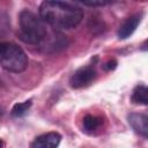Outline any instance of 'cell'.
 <instances>
[{"label":"cell","mask_w":148,"mask_h":148,"mask_svg":"<svg viewBox=\"0 0 148 148\" xmlns=\"http://www.w3.org/2000/svg\"><path fill=\"white\" fill-rule=\"evenodd\" d=\"M39 16L44 23L57 29H72L80 24L83 10L72 3L47 0L39 7Z\"/></svg>","instance_id":"1"},{"label":"cell","mask_w":148,"mask_h":148,"mask_svg":"<svg viewBox=\"0 0 148 148\" xmlns=\"http://www.w3.org/2000/svg\"><path fill=\"white\" fill-rule=\"evenodd\" d=\"M18 23V36L24 43L36 45L42 43L47 36L45 23L42 21L40 17H38L36 14L28 9H24L20 13Z\"/></svg>","instance_id":"2"},{"label":"cell","mask_w":148,"mask_h":148,"mask_svg":"<svg viewBox=\"0 0 148 148\" xmlns=\"http://www.w3.org/2000/svg\"><path fill=\"white\" fill-rule=\"evenodd\" d=\"M28 56L16 44L9 42L0 43V66L6 71L20 73L28 67Z\"/></svg>","instance_id":"3"},{"label":"cell","mask_w":148,"mask_h":148,"mask_svg":"<svg viewBox=\"0 0 148 148\" xmlns=\"http://www.w3.org/2000/svg\"><path fill=\"white\" fill-rule=\"evenodd\" d=\"M96 77V71L91 66H84L79 68L69 79V84L72 88H82L88 86Z\"/></svg>","instance_id":"4"},{"label":"cell","mask_w":148,"mask_h":148,"mask_svg":"<svg viewBox=\"0 0 148 148\" xmlns=\"http://www.w3.org/2000/svg\"><path fill=\"white\" fill-rule=\"evenodd\" d=\"M61 135L57 132H49L35 138L30 148H57L60 143Z\"/></svg>","instance_id":"5"},{"label":"cell","mask_w":148,"mask_h":148,"mask_svg":"<svg viewBox=\"0 0 148 148\" xmlns=\"http://www.w3.org/2000/svg\"><path fill=\"white\" fill-rule=\"evenodd\" d=\"M127 119L128 124L136 133H139L143 138L148 136V117L145 113L132 112L128 114Z\"/></svg>","instance_id":"6"},{"label":"cell","mask_w":148,"mask_h":148,"mask_svg":"<svg viewBox=\"0 0 148 148\" xmlns=\"http://www.w3.org/2000/svg\"><path fill=\"white\" fill-rule=\"evenodd\" d=\"M141 14H135V15H132L130 16L119 28L118 30V36L120 39H126L128 38L134 31L135 29L138 28L140 21H141Z\"/></svg>","instance_id":"7"},{"label":"cell","mask_w":148,"mask_h":148,"mask_svg":"<svg viewBox=\"0 0 148 148\" xmlns=\"http://www.w3.org/2000/svg\"><path fill=\"white\" fill-rule=\"evenodd\" d=\"M132 102L135 104H141V105L148 104V90L146 86L140 84L135 87L132 94Z\"/></svg>","instance_id":"8"},{"label":"cell","mask_w":148,"mask_h":148,"mask_svg":"<svg viewBox=\"0 0 148 148\" xmlns=\"http://www.w3.org/2000/svg\"><path fill=\"white\" fill-rule=\"evenodd\" d=\"M101 124H102V119L99 117H96L92 114H87L82 121L83 128L87 132H92V131L97 130L101 126Z\"/></svg>","instance_id":"9"},{"label":"cell","mask_w":148,"mask_h":148,"mask_svg":"<svg viewBox=\"0 0 148 148\" xmlns=\"http://www.w3.org/2000/svg\"><path fill=\"white\" fill-rule=\"evenodd\" d=\"M10 32V20L9 16L0 9V37H5Z\"/></svg>","instance_id":"10"},{"label":"cell","mask_w":148,"mask_h":148,"mask_svg":"<svg viewBox=\"0 0 148 148\" xmlns=\"http://www.w3.org/2000/svg\"><path fill=\"white\" fill-rule=\"evenodd\" d=\"M31 106V101H25L22 103H16L12 109V116L13 117H21L27 113V111Z\"/></svg>","instance_id":"11"},{"label":"cell","mask_w":148,"mask_h":148,"mask_svg":"<svg viewBox=\"0 0 148 148\" xmlns=\"http://www.w3.org/2000/svg\"><path fill=\"white\" fill-rule=\"evenodd\" d=\"M84 6H90V7H97V6H104L110 3V1H82Z\"/></svg>","instance_id":"12"},{"label":"cell","mask_w":148,"mask_h":148,"mask_svg":"<svg viewBox=\"0 0 148 148\" xmlns=\"http://www.w3.org/2000/svg\"><path fill=\"white\" fill-rule=\"evenodd\" d=\"M2 147H3V142L0 140V148H2Z\"/></svg>","instance_id":"13"},{"label":"cell","mask_w":148,"mask_h":148,"mask_svg":"<svg viewBox=\"0 0 148 148\" xmlns=\"http://www.w3.org/2000/svg\"><path fill=\"white\" fill-rule=\"evenodd\" d=\"M1 114H2V111H1V109H0V117H1Z\"/></svg>","instance_id":"14"}]
</instances>
